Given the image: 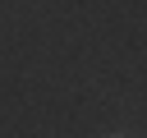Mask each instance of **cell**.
I'll return each mask as SVG.
<instances>
[{
	"label": "cell",
	"mask_w": 147,
	"mask_h": 138,
	"mask_svg": "<svg viewBox=\"0 0 147 138\" xmlns=\"http://www.w3.org/2000/svg\"><path fill=\"white\" fill-rule=\"evenodd\" d=\"M110 138H129V133H110Z\"/></svg>",
	"instance_id": "6da1fadb"
}]
</instances>
